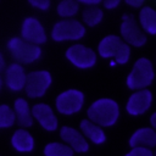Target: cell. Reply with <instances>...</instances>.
<instances>
[{"instance_id": "6da1fadb", "label": "cell", "mask_w": 156, "mask_h": 156, "mask_svg": "<svg viewBox=\"0 0 156 156\" xmlns=\"http://www.w3.org/2000/svg\"><path fill=\"white\" fill-rule=\"evenodd\" d=\"M98 51L101 57L108 58L113 57L115 62L119 65H124L128 62L130 56V48L129 45L117 35H107L100 43Z\"/></svg>"}, {"instance_id": "7a4b0ae2", "label": "cell", "mask_w": 156, "mask_h": 156, "mask_svg": "<svg viewBox=\"0 0 156 156\" xmlns=\"http://www.w3.org/2000/svg\"><path fill=\"white\" fill-rule=\"evenodd\" d=\"M88 116L99 126H112L118 117V105L111 99H99L88 108Z\"/></svg>"}, {"instance_id": "3957f363", "label": "cell", "mask_w": 156, "mask_h": 156, "mask_svg": "<svg viewBox=\"0 0 156 156\" xmlns=\"http://www.w3.org/2000/svg\"><path fill=\"white\" fill-rule=\"evenodd\" d=\"M7 49L10 50L12 57L20 63H32L41 55V49L39 45L28 43L18 37L11 38L9 40Z\"/></svg>"}, {"instance_id": "277c9868", "label": "cell", "mask_w": 156, "mask_h": 156, "mask_svg": "<svg viewBox=\"0 0 156 156\" xmlns=\"http://www.w3.org/2000/svg\"><path fill=\"white\" fill-rule=\"evenodd\" d=\"M85 34V27L82 22L73 18H63L54 24L51 30V38L55 41L78 40Z\"/></svg>"}, {"instance_id": "5b68a950", "label": "cell", "mask_w": 156, "mask_h": 156, "mask_svg": "<svg viewBox=\"0 0 156 156\" xmlns=\"http://www.w3.org/2000/svg\"><path fill=\"white\" fill-rule=\"evenodd\" d=\"M154 79V69L150 60L141 57L136 60L132 72L127 77V85L130 89H144L151 84Z\"/></svg>"}, {"instance_id": "8992f818", "label": "cell", "mask_w": 156, "mask_h": 156, "mask_svg": "<svg viewBox=\"0 0 156 156\" xmlns=\"http://www.w3.org/2000/svg\"><path fill=\"white\" fill-rule=\"evenodd\" d=\"M121 35L122 39L133 46H143L146 43V34L141 27L136 23L135 18L132 15H124L121 23Z\"/></svg>"}, {"instance_id": "52a82bcc", "label": "cell", "mask_w": 156, "mask_h": 156, "mask_svg": "<svg viewBox=\"0 0 156 156\" xmlns=\"http://www.w3.org/2000/svg\"><path fill=\"white\" fill-rule=\"evenodd\" d=\"M51 84V74L48 71H34L26 76L24 89L30 98H40Z\"/></svg>"}, {"instance_id": "ba28073f", "label": "cell", "mask_w": 156, "mask_h": 156, "mask_svg": "<svg viewBox=\"0 0 156 156\" xmlns=\"http://www.w3.org/2000/svg\"><path fill=\"white\" fill-rule=\"evenodd\" d=\"M66 57L79 68H90L96 62V54L82 44L69 46L66 51Z\"/></svg>"}, {"instance_id": "9c48e42d", "label": "cell", "mask_w": 156, "mask_h": 156, "mask_svg": "<svg viewBox=\"0 0 156 156\" xmlns=\"http://www.w3.org/2000/svg\"><path fill=\"white\" fill-rule=\"evenodd\" d=\"M84 96L79 90L69 89L61 93L56 99V107L63 115H72L79 111L83 106Z\"/></svg>"}, {"instance_id": "30bf717a", "label": "cell", "mask_w": 156, "mask_h": 156, "mask_svg": "<svg viewBox=\"0 0 156 156\" xmlns=\"http://www.w3.org/2000/svg\"><path fill=\"white\" fill-rule=\"evenodd\" d=\"M21 38L28 43L40 45L46 41V33L43 24L34 17H27L21 27Z\"/></svg>"}, {"instance_id": "8fae6325", "label": "cell", "mask_w": 156, "mask_h": 156, "mask_svg": "<svg viewBox=\"0 0 156 156\" xmlns=\"http://www.w3.org/2000/svg\"><path fill=\"white\" fill-rule=\"evenodd\" d=\"M151 93L147 89H141L136 93H134L128 102H127V111L130 115H141L144 113L151 105Z\"/></svg>"}, {"instance_id": "7c38bea8", "label": "cell", "mask_w": 156, "mask_h": 156, "mask_svg": "<svg viewBox=\"0 0 156 156\" xmlns=\"http://www.w3.org/2000/svg\"><path fill=\"white\" fill-rule=\"evenodd\" d=\"M26 76L27 74L24 73V69L20 63L10 65L5 73V80L7 87L15 91L23 89L26 83Z\"/></svg>"}, {"instance_id": "4fadbf2b", "label": "cell", "mask_w": 156, "mask_h": 156, "mask_svg": "<svg viewBox=\"0 0 156 156\" xmlns=\"http://www.w3.org/2000/svg\"><path fill=\"white\" fill-rule=\"evenodd\" d=\"M33 116L39 121V123L48 130H55L57 127V119L50 108V106L45 104H37L32 110Z\"/></svg>"}, {"instance_id": "5bb4252c", "label": "cell", "mask_w": 156, "mask_h": 156, "mask_svg": "<svg viewBox=\"0 0 156 156\" xmlns=\"http://www.w3.org/2000/svg\"><path fill=\"white\" fill-rule=\"evenodd\" d=\"M61 138L68 143L73 150L78 151V152H85L89 149L88 143L85 141V139L83 138V135H80V133L71 127H62L61 128Z\"/></svg>"}, {"instance_id": "9a60e30c", "label": "cell", "mask_w": 156, "mask_h": 156, "mask_svg": "<svg viewBox=\"0 0 156 156\" xmlns=\"http://www.w3.org/2000/svg\"><path fill=\"white\" fill-rule=\"evenodd\" d=\"M130 146H155L156 145V133L151 128H140L138 129L129 140Z\"/></svg>"}, {"instance_id": "2e32d148", "label": "cell", "mask_w": 156, "mask_h": 156, "mask_svg": "<svg viewBox=\"0 0 156 156\" xmlns=\"http://www.w3.org/2000/svg\"><path fill=\"white\" fill-rule=\"evenodd\" d=\"M139 22L143 30L147 34H156V11L150 6H144L139 11Z\"/></svg>"}, {"instance_id": "e0dca14e", "label": "cell", "mask_w": 156, "mask_h": 156, "mask_svg": "<svg viewBox=\"0 0 156 156\" xmlns=\"http://www.w3.org/2000/svg\"><path fill=\"white\" fill-rule=\"evenodd\" d=\"M12 145L16 150L26 152V151H30L33 149L34 141L32 135L24 130V129H18L15 132L13 136H12Z\"/></svg>"}, {"instance_id": "ac0fdd59", "label": "cell", "mask_w": 156, "mask_h": 156, "mask_svg": "<svg viewBox=\"0 0 156 156\" xmlns=\"http://www.w3.org/2000/svg\"><path fill=\"white\" fill-rule=\"evenodd\" d=\"M80 128H82L83 133H84L89 139H91L95 144H101V143H104L105 139H106L104 130H102L99 126H96L95 123H93V122H90V121H88V119H83V121L80 122Z\"/></svg>"}, {"instance_id": "d6986e66", "label": "cell", "mask_w": 156, "mask_h": 156, "mask_svg": "<svg viewBox=\"0 0 156 156\" xmlns=\"http://www.w3.org/2000/svg\"><path fill=\"white\" fill-rule=\"evenodd\" d=\"M83 22L89 26V27H95L98 26L102 18H104V11L99 7V5H93V6H87L82 13Z\"/></svg>"}, {"instance_id": "ffe728a7", "label": "cell", "mask_w": 156, "mask_h": 156, "mask_svg": "<svg viewBox=\"0 0 156 156\" xmlns=\"http://www.w3.org/2000/svg\"><path fill=\"white\" fill-rule=\"evenodd\" d=\"M15 110H16V116L18 119V123L23 127H30L33 124V119L29 112L28 104L24 99H17L15 101Z\"/></svg>"}, {"instance_id": "44dd1931", "label": "cell", "mask_w": 156, "mask_h": 156, "mask_svg": "<svg viewBox=\"0 0 156 156\" xmlns=\"http://www.w3.org/2000/svg\"><path fill=\"white\" fill-rule=\"evenodd\" d=\"M57 15L62 18H72L79 11V4L77 0H61L57 5Z\"/></svg>"}, {"instance_id": "7402d4cb", "label": "cell", "mask_w": 156, "mask_h": 156, "mask_svg": "<svg viewBox=\"0 0 156 156\" xmlns=\"http://www.w3.org/2000/svg\"><path fill=\"white\" fill-rule=\"evenodd\" d=\"M45 156H73V151L67 145H62L58 143L48 144L44 149Z\"/></svg>"}, {"instance_id": "603a6c76", "label": "cell", "mask_w": 156, "mask_h": 156, "mask_svg": "<svg viewBox=\"0 0 156 156\" xmlns=\"http://www.w3.org/2000/svg\"><path fill=\"white\" fill-rule=\"evenodd\" d=\"M15 122V113L7 105L0 106V128L10 127Z\"/></svg>"}, {"instance_id": "cb8c5ba5", "label": "cell", "mask_w": 156, "mask_h": 156, "mask_svg": "<svg viewBox=\"0 0 156 156\" xmlns=\"http://www.w3.org/2000/svg\"><path fill=\"white\" fill-rule=\"evenodd\" d=\"M126 156H152V152L145 146H134L133 150L128 152Z\"/></svg>"}, {"instance_id": "d4e9b609", "label": "cell", "mask_w": 156, "mask_h": 156, "mask_svg": "<svg viewBox=\"0 0 156 156\" xmlns=\"http://www.w3.org/2000/svg\"><path fill=\"white\" fill-rule=\"evenodd\" d=\"M29 5L38 9V10H41V11H46L49 10L50 5H51V0H28Z\"/></svg>"}, {"instance_id": "484cf974", "label": "cell", "mask_w": 156, "mask_h": 156, "mask_svg": "<svg viewBox=\"0 0 156 156\" xmlns=\"http://www.w3.org/2000/svg\"><path fill=\"white\" fill-rule=\"evenodd\" d=\"M121 1H122V0H102L101 2H102V5H104L105 9H107V10H113V9H116V7L121 4Z\"/></svg>"}, {"instance_id": "4316f807", "label": "cell", "mask_w": 156, "mask_h": 156, "mask_svg": "<svg viewBox=\"0 0 156 156\" xmlns=\"http://www.w3.org/2000/svg\"><path fill=\"white\" fill-rule=\"evenodd\" d=\"M128 6L130 7H140L145 0H123Z\"/></svg>"}, {"instance_id": "83f0119b", "label": "cell", "mask_w": 156, "mask_h": 156, "mask_svg": "<svg viewBox=\"0 0 156 156\" xmlns=\"http://www.w3.org/2000/svg\"><path fill=\"white\" fill-rule=\"evenodd\" d=\"M78 4H84L85 6H93V5H99L101 4L102 0H77Z\"/></svg>"}, {"instance_id": "f1b7e54d", "label": "cell", "mask_w": 156, "mask_h": 156, "mask_svg": "<svg viewBox=\"0 0 156 156\" xmlns=\"http://www.w3.org/2000/svg\"><path fill=\"white\" fill-rule=\"evenodd\" d=\"M4 67H5V60H4V57H2V55L0 52V72L4 69Z\"/></svg>"}, {"instance_id": "f546056e", "label": "cell", "mask_w": 156, "mask_h": 156, "mask_svg": "<svg viewBox=\"0 0 156 156\" xmlns=\"http://www.w3.org/2000/svg\"><path fill=\"white\" fill-rule=\"evenodd\" d=\"M155 119H156V113H154V115L151 116V124H152V127H156V122H155Z\"/></svg>"}, {"instance_id": "4dcf8cb0", "label": "cell", "mask_w": 156, "mask_h": 156, "mask_svg": "<svg viewBox=\"0 0 156 156\" xmlns=\"http://www.w3.org/2000/svg\"><path fill=\"white\" fill-rule=\"evenodd\" d=\"M0 88H1V78H0Z\"/></svg>"}]
</instances>
